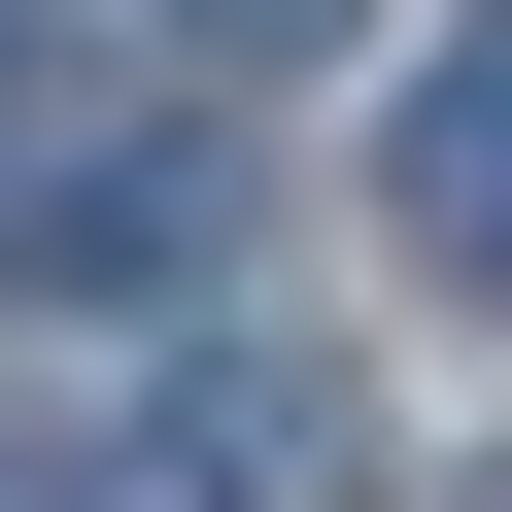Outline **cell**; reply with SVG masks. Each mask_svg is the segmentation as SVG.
<instances>
[{
	"label": "cell",
	"instance_id": "cell-3",
	"mask_svg": "<svg viewBox=\"0 0 512 512\" xmlns=\"http://www.w3.org/2000/svg\"><path fill=\"white\" fill-rule=\"evenodd\" d=\"M205 512H376V410H342L308 342H239V376H205Z\"/></svg>",
	"mask_w": 512,
	"mask_h": 512
},
{
	"label": "cell",
	"instance_id": "cell-2",
	"mask_svg": "<svg viewBox=\"0 0 512 512\" xmlns=\"http://www.w3.org/2000/svg\"><path fill=\"white\" fill-rule=\"evenodd\" d=\"M376 171H410V274H444V308H512V0L376 103Z\"/></svg>",
	"mask_w": 512,
	"mask_h": 512
},
{
	"label": "cell",
	"instance_id": "cell-5",
	"mask_svg": "<svg viewBox=\"0 0 512 512\" xmlns=\"http://www.w3.org/2000/svg\"><path fill=\"white\" fill-rule=\"evenodd\" d=\"M0 69H35V0H0Z\"/></svg>",
	"mask_w": 512,
	"mask_h": 512
},
{
	"label": "cell",
	"instance_id": "cell-4",
	"mask_svg": "<svg viewBox=\"0 0 512 512\" xmlns=\"http://www.w3.org/2000/svg\"><path fill=\"white\" fill-rule=\"evenodd\" d=\"M171 35H205V69H342L376 0H171Z\"/></svg>",
	"mask_w": 512,
	"mask_h": 512
},
{
	"label": "cell",
	"instance_id": "cell-1",
	"mask_svg": "<svg viewBox=\"0 0 512 512\" xmlns=\"http://www.w3.org/2000/svg\"><path fill=\"white\" fill-rule=\"evenodd\" d=\"M205 274V137H0V308H171Z\"/></svg>",
	"mask_w": 512,
	"mask_h": 512
}]
</instances>
